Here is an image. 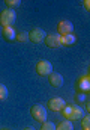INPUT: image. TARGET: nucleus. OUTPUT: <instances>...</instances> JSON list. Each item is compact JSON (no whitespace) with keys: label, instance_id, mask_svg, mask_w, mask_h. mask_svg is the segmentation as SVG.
<instances>
[{"label":"nucleus","instance_id":"obj_10","mask_svg":"<svg viewBox=\"0 0 90 130\" xmlns=\"http://www.w3.org/2000/svg\"><path fill=\"white\" fill-rule=\"evenodd\" d=\"M2 35H3V38L6 41H14L17 32H15V29L12 26H8V27H2Z\"/></svg>","mask_w":90,"mask_h":130},{"label":"nucleus","instance_id":"obj_5","mask_svg":"<svg viewBox=\"0 0 90 130\" xmlns=\"http://www.w3.org/2000/svg\"><path fill=\"white\" fill-rule=\"evenodd\" d=\"M45 36H47L45 30H44V29H39V27H35V29H32V30L29 32V39L32 41V42H35V44L44 41Z\"/></svg>","mask_w":90,"mask_h":130},{"label":"nucleus","instance_id":"obj_4","mask_svg":"<svg viewBox=\"0 0 90 130\" xmlns=\"http://www.w3.org/2000/svg\"><path fill=\"white\" fill-rule=\"evenodd\" d=\"M36 73H38L39 76H50V74L53 73V65H51V62H48V61H45V59L39 61V62L36 64Z\"/></svg>","mask_w":90,"mask_h":130},{"label":"nucleus","instance_id":"obj_19","mask_svg":"<svg viewBox=\"0 0 90 130\" xmlns=\"http://www.w3.org/2000/svg\"><path fill=\"white\" fill-rule=\"evenodd\" d=\"M83 5H84V8H86V11H90V2H89V0H86V2L83 3Z\"/></svg>","mask_w":90,"mask_h":130},{"label":"nucleus","instance_id":"obj_1","mask_svg":"<svg viewBox=\"0 0 90 130\" xmlns=\"http://www.w3.org/2000/svg\"><path fill=\"white\" fill-rule=\"evenodd\" d=\"M63 117L69 121H77V120H81L84 117V110L81 106H77V104H71V106H65L62 110Z\"/></svg>","mask_w":90,"mask_h":130},{"label":"nucleus","instance_id":"obj_16","mask_svg":"<svg viewBox=\"0 0 90 130\" xmlns=\"http://www.w3.org/2000/svg\"><path fill=\"white\" fill-rule=\"evenodd\" d=\"M6 98H8V88L3 83H0V100H6Z\"/></svg>","mask_w":90,"mask_h":130},{"label":"nucleus","instance_id":"obj_9","mask_svg":"<svg viewBox=\"0 0 90 130\" xmlns=\"http://www.w3.org/2000/svg\"><path fill=\"white\" fill-rule=\"evenodd\" d=\"M48 82H50V85L53 86V88H60L62 85H63V76L59 74V73H51L50 76H48Z\"/></svg>","mask_w":90,"mask_h":130},{"label":"nucleus","instance_id":"obj_14","mask_svg":"<svg viewBox=\"0 0 90 130\" xmlns=\"http://www.w3.org/2000/svg\"><path fill=\"white\" fill-rule=\"evenodd\" d=\"M80 88L84 91V92H89L90 89V83H89V76L87 77H83L81 80H80Z\"/></svg>","mask_w":90,"mask_h":130},{"label":"nucleus","instance_id":"obj_13","mask_svg":"<svg viewBox=\"0 0 90 130\" xmlns=\"http://www.w3.org/2000/svg\"><path fill=\"white\" fill-rule=\"evenodd\" d=\"M15 39H17L18 42H27V41H29V32H26V30H20V32H17Z\"/></svg>","mask_w":90,"mask_h":130},{"label":"nucleus","instance_id":"obj_6","mask_svg":"<svg viewBox=\"0 0 90 130\" xmlns=\"http://www.w3.org/2000/svg\"><path fill=\"white\" fill-rule=\"evenodd\" d=\"M72 32H74V24L71 21H68V20L59 21V24H57V33H59L60 36L69 35V33H72Z\"/></svg>","mask_w":90,"mask_h":130},{"label":"nucleus","instance_id":"obj_21","mask_svg":"<svg viewBox=\"0 0 90 130\" xmlns=\"http://www.w3.org/2000/svg\"><path fill=\"white\" fill-rule=\"evenodd\" d=\"M83 130H90V129H83Z\"/></svg>","mask_w":90,"mask_h":130},{"label":"nucleus","instance_id":"obj_11","mask_svg":"<svg viewBox=\"0 0 90 130\" xmlns=\"http://www.w3.org/2000/svg\"><path fill=\"white\" fill-rule=\"evenodd\" d=\"M60 44L62 45H72V44H75V35L74 33H69V35L60 36Z\"/></svg>","mask_w":90,"mask_h":130},{"label":"nucleus","instance_id":"obj_8","mask_svg":"<svg viewBox=\"0 0 90 130\" xmlns=\"http://www.w3.org/2000/svg\"><path fill=\"white\" fill-rule=\"evenodd\" d=\"M65 106L66 104H65L63 98H60V97H53L48 100V109H51L53 112H60Z\"/></svg>","mask_w":90,"mask_h":130},{"label":"nucleus","instance_id":"obj_18","mask_svg":"<svg viewBox=\"0 0 90 130\" xmlns=\"http://www.w3.org/2000/svg\"><path fill=\"white\" fill-rule=\"evenodd\" d=\"M81 120H83V121H81V123H83V129H90V117L89 115H87V117H83Z\"/></svg>","mask_w":90,"mask_h":130},{"label":"nucleus","instance_id":"obj_12","mask_svg":"<svg viewBox=\"0 0 90 130\" xmlns=\"http://www.w3.org/2000/svg\"><path fill=\"white\" fill-rule=\"evenodd\" d=\"M56 130H74V124L69 120H63L56 126Z\"/></svg>","mask_w":90,"mask_h":130},{"label":"nucleus","instance_id":"obj_15","mask_svg":"<svg viewBox=\"0 0 90 130\" xmlns=\"http://www.w3.org/2000/svg\"><path fill=\"white\" fill-rule=\"evenodd\" d=\"M5 3H6V6H8L9 9H15V8H18V6L21 5L20 0H6Z\"/></svg>","mask_w":90,"mask_h":130},{"label":"nucleus","instance_id":"obj_3","mask_svg":"<svg viewBox=\"0 0 90 130\" xmlns=\"http://www.w3.org/2000/svg\"><path fill=\"white\" fill-rule=\"evenodd\" d=\"M30 113H32V118L38 123H45L47 121V109L42 104H33L32 109H30Z\"/></svg>","mask_w":90,"mask_h":130},{"label":"nucleus","instance_id":"obj_7","mask_svg":"<svg viewBox=\"0 0 90 130\" xmlns=\"http://www.w3.org/2000/svg\"><path fill=\"white\" fill-rule=\"evenodd\" d=\"M45 45L50 47V48H57V47H62L60 44V35L59 33H50L45 36Z\"/></svg>","mask_w":90,"mask_h":130},{"label":"nucleus","instance_id":"obj_20","mask_svg":"<svg viewBox=\"0 0 90 130\" xmlns=\"http://www.w3.org/2000/svg\"><path fill=\"white\" fill-rule=\"evenodd\" d=\"M24 130H35V129H33V127H26Z\"/></svg>","mask_w":90,"mask_h":130},{"label":"nucleus","instance_id":"obj_17","mask_svg":"<svg viewBox=\"0 0 90 130\" xmlns=\"http://www.w3.org/2000/svg\"><path fill=\"white\" fill-rule=\"evenodd\" d=\"M39 130H56V124L45 121V123H42V127H41Z\"/></svg>","mask_w":90,"mask_h":130},{"label":"nucleus","instance_id":"obj_2","mask_svg":"<svg viewBox=\"0 0 90 130\" xmlns=\"http://www.w3.org/2000/svg\"><path fill=\"white\" fill-rule=\"evenodd\" d=\"M15 20H17V14H15L14 9L6 8V9H3V11L0 12V24H2V27L12 26Z\"/></svg>","mask_w":90,"mask_h":130}]
</instances>
